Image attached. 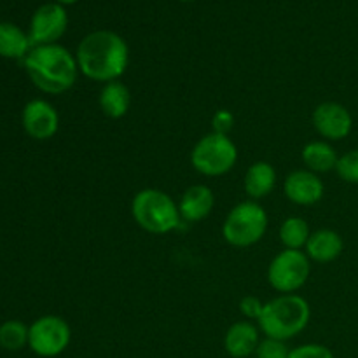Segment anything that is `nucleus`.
<instances>
[{"label":"nucleus","instance_id":"423d86ee","mask_svg":"<svg viewBox=\"0 0 358 358\" xmlns=\"http://www.w3.org/2000/svg\"><path fill=\"white\" fill-rule=\"evenodd\" d=\"M238 161L236 143L229 135L208 133L198 140L191 152V164L205 177H222L229 173Z\"/></svg>","mask_w":358,"mask_h":358},{"label":"nucleus","instance_id":"f3484780","mask_svg":"<svg viewBox=\"0 0 358 358\" xmlns=\"http://www.w3.org/2000/svg\"><path fill=\"white\" fill-rule=\"evenodd\" d=\"M101 112L110 119H121L128 114L129 105H131V94L129 90L121 80H112L103 84L98 96Z\"/></svg>","mask_w":358,"mask_h":358},{"label":"nucleus","instance_id":"dca6fc26","mask_svg":"<svg viewBox=\"0 0 358 358\" xmlns=\"http://www.w3.org/2000/svg\"><path fill=\"white\" fill-rule=\"evenodd\" d=\"M276 185V170L268 161H257L247 170L243 178V189L252 201L266 198Z\"/></svg>","mask_w":358,"mask_h":358},{"label":"nucleus","instance_id":"0eeeda50","mask_svg":"<svg viewBox=\"0 0 358 358\" xmlns=\"http://www.w3.org/2000/svg\"><path fill=\"white\" fill-rule=\"evenodd\" d=\"M311 261L304 250L285 248L273 257L268 268V282L276 292L296 294L310 278Z\"/></svg>","mask_w":358,"mask_h":358},{"label":"nucleus","instance_id":"f257e3e1","mask_svg":"<svg viewBox=\"0 0 358 358\" xmlns=\"http://www.w3.org/2000/svg\"><path fill=\"white\" fill-rule=\"evenodd\" d=\"M79 72L94 83H112L126 72L129 49L124 38L110 30H96L79 42L76 51Z\"/></svg>","mask_w":358,"mask_h":358},{"label":"nucleus","instance_id":"393cba45","mask_svg":"<svg viewBox=\"0 0 358 358\" xmlns=\"http://www.w3.org/2000/svg\"><path fill=\"white\" fill-rule=\"evenodd\" d=\"M234 128V114L227 108H220L213 114L212 117V129L213 133L219 135H229L231 129Z\"/></svg>","mask_w":358,"mask_h":358},{"label":"nucleus","instance_id":"2eb2a0df","mask_svg":"<svg viewBox=\"0 0 358 358\" xmlns=\"http://www.w3.org/2000/svg\"><path fill=\"white\" fill-rule=\"evenodd\" d=\"M343 248H345V243H343L341 234L332 229H318L311 233L310 240L304 247V254L308 255L310 261L318 262V264H329L343 254Z\"/></svg>","mask_w":358,"mask_h":358},{"label":"nucleus","instance_id":"6ab92c4d","mask_svg":"<svg viewBox=\"0 0 358 358\" xmlns=\"http://www.w3.org/2000/svg\"><path fill=\"white\" fill-rule=\"evenodd\" d=\"M301 157H303L306 170L313 171L317 175L336 170L339 159L334 147L329 142H324V140H315V142L306 143Z\"/></svg>","mask_w":358,"mask_h":358},{"label":"nucleus","instance_id":"a211bd4d","mask_svg":"<svg viewBox=\"0 0 358 358\" xmlns=\"http://www.w3.org/2000/svg\"><path fill=\"white\" fill-rule=\"evenodd\" d=\"M30 49L31 42L27 31L9 21H0V58L23 62Z\"/></svg>","mask_w":358,"mask_h":358},{"label":"nucleus","instance_id":"bb28decb","mask_svg":"<svg viewBox=\"0 0 358 358\" xmlns=\"http://www.w3.org/2000/svg\"><path fill=\"white\" fill-rule=\"evenodd\" d=\"M77 0H56V3H59V6H72V3H76Z\"/></svg>","mask_w":358,"mask_h":358},{"label":"nucleus","instance_id":"b1692460","mask_svg":"<svg viewBox=\"0 0 358 358\" xmlns=\"http://www.w3.org/2000/svg\"><path fill=\"white\" fill-rule=\"evenodd\" d=\"M289 358H334V353L327 346L310 343V345H301L290 350Z\"/></svg>","mask_w":358,"mask_h":358},{"label":"nucleus","instance_id":"6e6552de","mask_svg":"<svg viewBox=\"0 0 358 358\" xmlns=\"http://www.w3.org/2000/svg\"><path fill=\"white\" fill-rule=\"evenodd\" d=\"M72 331L69 322L56 315H45L30 325L28 346L35 355L42 358L58 357L69 348Z\"/></svg>","mask_w":358,"mask_h":358},{"label":"nucleus","instance_id":"4be33fe9","mask_svg":"<svg viewBox=\"0 0 358 358\" xmlns=\"http://www.w3.org/2000/svg\"><path fill=\"white\" fill-rule=\"evenodd\" d=\"M336 173L348 184H358V149L348 150L339 156Z\"/></svg>","mask_w":358,"mask_h":358},{"label":"nucleus","instance_id":"4468645a","mask_svg":"<svg viewBox=\"0 0 358 358\" xmlns=\"http://www.w3.org/2000/svg\"><path fill=\"white\" fill-rule=\"evenodd\" d=\"M259 331L261 329L255 327L248 320L234 322L227 329L226 336H224V348L233 358H247L255 355V350H257L259 343H261Z\"/></svg>","mask_w":358,"mask_h":358},{"label":"nucleus","instance_id":"cd10ccee","mask_svg":"<svg viewBox=\"0 0 358 358\" xmlns=\"http://www.w3.org/2000/svg\"><path fill=\"white\" fill-rule=\"evenodd\" d=\"M180 2H192V0H180Z\"/></svg>","mask_w":358,"mask_h":358},{"label":"nucleus","instance_id":"412c9836","mask_svg":"<svg viewBox=\"0 0 358 358\" xmlns=\"http://www.w3.org/2000/svg\"><path fill=\"white\" fill-rule=\"evenodd\" d=\"M30 327L20 320H7L0 325V346L7 352H20L28 345Z\"/></svg>","mask_w":358,"mask_h":358},{"label":"nucleus","instance_id":"9b49d317","mask_svg":"<svg viewBox=\"0 0 358 358\" xmlns=\"http://www.w3.org/2000/svg\"><path fill=\"white\" fill-rule=\"evenodd\" d=\"M313 126L324 138L338 142L346 138L353 129V117L345 105L338 101H324L313 110Z\"/></svg>","mask_w":358,"mask_h":358},{"label":"nucleus","instance_id":"a878e982","mask_svg":"<svg viewBox=\"0 0 358 358\" xmlns=\"http://www.w3.org/2000/svg\"><path fill=\"white\" fill-rule=\"evenodd\" d=\"M264 304L266 303H262V301L259 299V297L245 296L243 299L240 301V311H241V315H243V317L247 318L248 322H250V320L257 322L259 318H261L262 310H264Z\"/></svg>","mask_w":358,"mask_h":358},{"label":"nucleus","instance_id":"39448f33","mask_svg":"<svg viewBox=\"0 0 358 358\" xmlns=\"http://www.w3.org/2000/svg\"><path fill=\"white\" fill-rule=\"evenodd\" d=\"M268 231V213L257 201H241L231 208L222 224V236L229 245L248 248L259 243Z\"/></svg>","mask_w":358,"mask_h":358},{"label":"nucleus","instance_id":"9d476101","mask_svg":"<svg viewBox=\"0 0 358 358\" xmlns=\"http://www.w3.org/2000/svg\"><path fill=\"white\" fill-rule=\"evenodd\" d=\"M21 124L30 138L44 142L52 138L59 129L58 110L48 100H31L21 112Z\"/></svg>","mask_w":358,"mask_h":358},{"label":"nucleus","instance_id":"1a4fd4ad","mask_svg":"<svg viewBox=\"0 0 358 358\" xmlns=\"http://www.w3.org/2000/svg\"><path fill=\"white\" fill-rule=\"evenodd\" d=\"M66 27H69V14L65 7L56 2L44 3L35 10L30 20L28 37H30L31 48L58 44L59 38L65 35Z\"/></svg>","mask_w":358,"mask_h":358},{"label":"nucleus","instance_id":"aec40b11","mask_svg":"<svg viewBox=\"0 0 358 358\" xmlns=\"http://www.w3.org/2000/svg\"><path fill=\"white\" fill-rule=\"evenodd\" d=\"M310 236V226L303 217H289L280 226V241L290 250H303Z\"/></svg>","mask_w":358,"mask_h":358},{"label":"nucleus","instance_id":"20e7f679","mask_svg":"<svg viewBox=\"0 0 358 358\" xmlns=\"http://www.w3.org/2000/svg\"><path fill=\"white\" fill-rule=\"evenodd\" d=\"M133 220L150 234H168L180 227L178 205L161 189H142L131 201Z\"/></svg>","mask_w":358,"mask_h":358},{"label":"nucleus","instance_id":"ddd939ff","mask_svg":"<svg viewBox=\"0 0 358 358\" xmlns=\"http://www.w3.org/2000/svg\"><path fill=\"white\" fill-rule=\"evenodd\" d=\"M213 205H215V196L212 189L205 184H196L182 194L178 212H180L182 220L194 224L206 219L212 213Z\"/></svg>","mask_w":358,"mask_h":358},{"label":"nucleus","instance_id":"7ed1b4c3","mask_svg":"<svg viewBox=\"0 0 358 358\" xmlns=\"http://www.w3.org/2000/svg\"><path fill=\"white\" fill-rule=\"evenodd\" d=\"M311 318L310 303L299 294H280L264 304L259 329L266 338L287 341L299 336Z\"/></svg>","mask_w":358,"mask_h":358},{"label":"nucleus","instance_id":"5701e85b","mask_svg":"<svg viewBox=\"0 0 358 358\" xmlns=\"http://www.w3.org/2000/svg\"><path fill=\"white\" fill-rule=\"evenodd\" d=\"M290 350L287 348L285 341L280 339L266 338L261 339L257 350H255V357L257 358H289Z\"/></svg>","mask_w":358,"mask_h":358},{"label":"nucleus","instance_id":"f03ea898","mask_svg":"<svg viewBox=\"0 0 358 358\" xmlns=\"http://www.w3.org/2000/svg\"><path fill=\"white\" fill-rule=\"evenodd\" d=\"M23 66L34 86L45 94L66 93L80 73L76 55L59 44L31 48L24 56Z\"/></svg>","mask_w":358,"mask_h":358},{"label":"nucleus","instance_id":"f8f14e48","mask_svg":"<svg viewBox=\"0 0 358 358\" xmlns=\"http://www.w3.org/2000/svg\"><path fill=\"white\" fill-rule=\"evenodd\" d=\"M324 182L310 170H296L287 175L283 192L287 199L301 206H311L324 198Z\"/></svg>","mask_w":358,"mask_h":358}]
</instances>
